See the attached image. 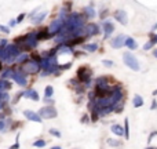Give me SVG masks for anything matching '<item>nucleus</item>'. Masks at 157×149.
<instances>
[{"label":"nucleus","mask_w":157,"mask_h":149,"mask_svg":"<svg viewBox=\"0 0 157 149\" xmlns=\"http://www.w3.org/2000/svg\"><path fill=\"white\" fill-rule=\"evenodd\" d=\"M12 75H14V71H12V69H7V71H6V72L3 73V80H6V79H8V77H12Z\"/></svg>","instance_id":"aec40b11"},{"label":"nucleus","mask_w":157,"mask_h":149,"mask_svg":"<svg viewBox=\"0 0 157 149\" xmlns=\"http://www.w3.org/2000/svg\"><path fill=\"white\" fill-rule=\"evenodd\" d=\"M132 104L135 108H139V106H142L143 105V98L141 97V95H135L132 100Z\"/></svg>","instance_id":"a211bd4d"},{"label":"nucleus","mask_w":157,"mask_h":149,"mask_svg":"<svg viewBox=\"0 0 157 149\" xmlns=\"http://www.w3.org/2000/svg\"><path fill=\"white\" fill-rule=\"evenodd\" d=\"M123 60H124V64L128 66V68H131L132 71H139V62H138V60L135 58V55H132L131 52H124V55H123Z\"/></svg>","instance_id":"f257e3e1"},{"label":"nucleus","mask_w":157,"mask_h":149,"mask_svg":"<svg viewBox=\"0 0 157 149\" xmlns=\"http://www.w3.org/2000/svg\"><path fill=\"white\" fill-rule=\"evenodd\" d=\"M46 15H47V11H43V12L40 14V15L33 17V18H32V22H33V24H40L41 21H43V20L46 18Z\"/></svg>","instance_id":"dca6fc26"},{"label":"nucleus","mask_w":157,"mask_h":149,"mask_svg":"<svg viewBox=\"0 0 157 149\" xmlns=\"http://www.w3.org/2000/svg\"><path fill=\"white\" fill-rule=\"evenodd\" d=\"M26 60H28V55H26V54H20V55L15 58L17 62H25Z\"/></svg>","instance_id":"4be33fe9"},{"label":"nucleus","mask_w":157,"mask_h":149,"mask_svg":"<svg viewBox=\"0 0 157 149\" xmlns=\"http://www.w3.org/2000/svg\"><path fill=\"white\" fill-rule=\"evenodd\" d=\"M85 51H97L98 50V44L97 43H93V44H85L84 46Z\"/></svg>","instance_id":"6ab92c4d"},{"label":"nucleus","mask_w":157,"mask_h":149,"mask_svg":"<svg viewBox=\"0 0 157 149\" xmlns=\"http://www.w3.org/2000/svg\"><path fill=\"white\" fill-rule=\"evenodd\" d=\"M150 108H152V109H156V108H157V102H156V100H154L153 102H152V106H150Z\"/></svg>","instance_id":"e433bc0d"},{"label":"nucleus","mask_w":157,"mask_h":149,"mask_svg":"<svg viewBox=\"0 0 157 149\" xmlns=\"http://www.w3.org/2000/svg\"><path fill=\"white\" fill-rule=\"evenodd\" d=\"M48 36H50V33H48V31H47V28L41 29L40 32H37V33H36L37 41H39V40H43V39H47Z\"/></svg>","instance_id":"ddd939ff"},{"label":"nucleus","mask_w":157,"mask_h":149,"mask_svg":"<svg viewBox=\"0 0 157 149\" xmlns=\"http://www.w3.org/2000/svg\"><path fill=\"white\" fill-rule=\"evenodd\" d=\"M149 149H153V148H149Z\"/></svg>","instance_id":"a18cd8bd"},{"label":"nucleus","mask_w":157,"mask_h":149,"mask_svg":"<svg viewBox=\"0 0 157 149\" xmlns=\"http://www.w3.org/2000/svg\"><path fill=\"white\" fill-rule=\"evenodd\" d=\"M54 94V89H52V86H47L46 87V98H50Z\"/></svg>","instance_id":"412c9836"},{"label":"nucleus","mask_w":157,"mask_h":149,"mask_svg":"<svg viewBox=\"0 0 157 149\" xmlns=\"http://www.w3.org/2000/svg\"><path fill=\"white\" fill-rule=\"evenodd\" d=\"M18 148H20V144H18V141H17L12 146H10V149H18Z\"/></svg>","instance_id":"c9c22d12"},{"label":"nucleus","mask_w":157,"mask_h":149,"mask_svg":"<svg viewBox=\"0 0 157 149\" xmlns=\"http://www.w3.org/2000/svg\"><path fill=\"white\" fill-rule=\"evenodd\" d=\"M108 144L110 146H120L121 145L120 141H113V140H108Z\"/></svg>","instance_id":"bb28decb"},{"label":"nucleus","mask_w":157,"mask_h":149,"mask_svg":"<svg viewBox=\"0 0 157 149\" xmlns=\"http://www.w3.org/2000/svg\"><path fill=\"white\" fill-rule=\"evenodd\" d=\"M124 44H127V47H128V49H131V50H135L138 47L137 43H135V40H134L132 37H125Z\"/></svg>","instance_id":"4468645a"},{"label":"nucleus","mask_w":157,"mask_h":149,"mask_svg":"<svg viewBox=\"0 0 157 149\" xmlns=\"http://www.w3.org/2000/svg\"><path fill=\"white\" fill-rule=\"evenodd\" d=\"M153 95H157V90H154V91H153Z\"/></svg>","instance_id":"79ce46f5"},{"label":"nucleus","mask_w":157,"mask_h":149,"mask_svg":"<svg viewBox=\"0 0 157 149\" xmlns=\"http://www.w3.org/2000/svg\"><path fill=\"white\" fill-rule=\"evenodd\" d=\"M97 120H98V113L93 112V115H91V121H97Z\"/></svg>","instance_id":"2f4dec72"},{"label":"nucleus","mask_w":157,"mask_h":149,"mask_svg":"<svg viewBox=\"0 0 157 149\" xmlns=\"http://www.w3.org/2000/svg\"><path fill=\"white\" fill-rule=\"evenodd\" d=\"M103 29H105V37H108L110 33L113 32V25H112V22L110 21H105L103 22Z\"/></svg>","instance_id":"f8f14e48"},{"label":"nucleus","mask_w":157,"mask_h":149,"mask_svg":"<svg viewBox=\"0 0 157 149\" xmlns=\"http://www.w3.org/2000/svg\"><path fill=\"white\" fill-rule=\"evenodd\" d=\"M6 46H7V40L6 39H0V49H3Z\"/></svg>","instance_id":"7c9ffc66"},{"label":"nucleus","mask_w":157,"mask_h":149,"mask_svg":"<svg viewBox=\"0 0 157 149\" xmlns=\"http://www.w3.org/2000/svg\"><path fill=\"white\" fill-rule=\"evenodd\" d=\"M62 26H64V20H62V18H58V20H55L51 25H50V28L47 29V31H48L50 35H52V33H56V32H58V31H59Z\"/></svg>","instance_id":"39448f33"},{"label":"nucleus","mask_w":157,"mask_h":149,"mask_svg":"<svg viewBox=\"0 0 157 149\" xmlns=\"http://www.w3.org/2000/svg\"><path fill=\"white\" fill-rule=\"evenodd\" d=\"M114 18H116V21H119L121 25H127V22H128L127 12L123 11V10H119V11L114 12Z\"/></svg>","instance_id":"0eeeda50"},{"label":"nucleus","mask_w":157,"mask_h":149,"mask_svg":"<svg viewBox=\"0 0 157 149\" xmlns=\"http://www.w3.org/2000/svg\"><path fill=\"white\" fill-rule=\"evenodd\" d=\"M1 108H3V104H1V102H0V109H1Z\"/></svg>","instance_id":"37998d69"},{"label":"nucleus","mask_w":157,"mask_h":149,"mask_svg":"<svg viewBox=\"0 0 157 149\" xmlns=\"http://www.w3.org/2000/svg\"><path fill=\"white\" fill-rule=\"evenodd\" d=\"M88 116H83V119H81V123H87L88 121V119H87Z\"/></svg>","instance_id":"4c0bfd02"},{"label":"nucleus","mask_w":157,"mask_h":149,"mask_svg":"<svg viewBox=\"0 0 157 149\" xmlns=\"http://www.w3.org/2000/svg\"><path fill=\"white\" fill-rule=\"evenodd\" d=\"M51 149H61V146H54V148H51Z\"/></svg>","instance_id":"a19ab883"},{"label":"nucleus","mask_w":157,"mask_h":149,"mask_svg":"<svg viewBox=\"0 0 157 149\" xmlns=\"http://www.w3.org/2000/svg\"><path fill=\"white\" fill-rule=\"evenodd\" d=\"M24 116L25 117H28L29 120H32V121H36V123H40L41 119L39 117V115L35 112H32V110H25L24 112Z\"/></svg>","instance_id":"9d476101"},{"label":"nucleus","mask_w":157,"mask_h":149,"mask_svg":"<svg viewBox=\"0 0 157 149\" xmlns=\"http://www.w3.org/2000/svg\"><path fill=\"white\" fill-rule=\"evenodd\" d=\"M12 79L17 81V84L26 86V77H25V75L22 72H14V75H12Z\"/></svg>","instance_id":"1a4fd4ad"},{"label":"nucleus","mask_w":157,"mask_h":149,"mask_svg":"<svg viewBox=\"0 0 157 149\" xmlns=\"http://www.w3.org/2000/svg\"><path fill=\"white\" fill-rule=\"evenodd\" d=\"M0 31L4 33H10V29H8L7 26H4V25H0Z\"/></svg>","instance_id":"c756f323"},{"label":"nucleus","mask_w":157,"mask_h":149,"mask_svg":"<svg viewBox=\"0 0 157 149\" xmlns=\"http://www.w3.org/2000/svg\"><path fill=\"white\" fill-rule=\"evenodd\" d=\"M24 18H25V14H20L15 22H17V24H20V22H22V20H24Z\"/></svg>","instance_id":"473e14b6"},{"label":"nucleus","mask_w":157,"mask_h":149,"mask_svg":"<svg viewBox=\"0 0 157 149\" xmlns=\"http://www.w3.org/2000/svg\"><path fill=\"white\" fill-rule=\"evenodd\" d=\"M124 135L127 137V140L130 138V130H128V119H125V123H124Z\"/></svg>","instance_id":"5701e85b"},{"label":"nucleus","mask_w":157,"mask_h":149,"mask_svg":"<svg viewBox=\"0 0 157 149\" xmlns=\"http://www.w3.org/2000/svg\"><path fill=\"white\" fill-rule=\"evenodd\" d=\"M152 46H154L157 43V35H154V33H150V41H149Z\"/></svg>","instance_id":"a878e982"},{"label":"nucleus","mask_w":157,"mask_h":149,"mask_svg":"<svg viewBox=\"0 0 157 149\" xmlns=\"http://www.w3.org/2000/svg\"><path fill=\"white\" fill-rule=\"evenodd\" d=\"M84 14L87 15V18H94L95 17V11H94V8L91 7V6H87V7H84Z\"/></svg>","instance_id":"2eb2a0df"},{"label":"nucleus","mask_w":157,"mask_h":149,"mask_svg":"<svg viewBox=\"0 0 157 149\" xmlns=\"http://www.w3.org/2000/svg\"><path fill=\"white\" fill-rule=\"evenodd\" d=\"M33 145L36 146V148H43V146L46 145V141H43V140H39V141H35V142H33Z\"/></svg>","instance_id":"393cba45"},{"label":"nucleus","mask_w":157,"mask_h":149,"mask_svg":"<svg viewBox=\"0 0 157 149\" xmlns=\"http://www.w3.org/2000/svg\"><path fill=\"white\" fill-rule=\"evenodd\" d=\"M124 41H125L124 35H119V36H116L114 39H112L110 44H112V47H114V49H120V47L124 46Z\"/></svg>","instance_id":"423d86ee"},{"label":"nucleus","mask_w":157,"mask_h":149,"mask_svg":"<svg viewBox=\"0 0 157 149\" xmlns=\"http://www.w3.org/2000/svg\"><path fill=\"white\" fill-rule=\"evenodd\" d=\"M98 32H99V29H98V25H95V24H90V25H87L85 28H83V33H85L87 36L97 35Z\"/></svg>","instance_id":"6e6552de"},{"label":"nucleus","mask_w":157,"mask_h":149,"mask_svg":"<svg viewBox=\"0 0 157 149\" xmlns=\"http://www.w3.org/2000/svg\"><path fill=\"white\" fill-rule=\"evenodd\" d=\"M22 95L26 98H30L33 101H39V94L35 91V90H26L25 93H22Z\"/></svg>","instance_id":"9b49d317"},{"label":"nucleus","mask_w":157,"mask_h":149,"mask_svg":"<svg viewBox=\"0 0 157 149\" xmlns=\"http://www.w3.org/2000/svg\"><path fill=\"white\" fill-rule=\"evenodd\" d=\"M90 77H91V69L88 66H81L77 71V79L81 83H85L87 86H90Z\"/></svg>","instance_id":"f03ea898"},{"label":"nucleus","mask_w":157,"mask_h":149,"mask_svg":"<svg viewBox=\"0 0 157 149\" xmlns=\"http://www.w3.org/2000/svg\"><path fill=\"white\" fill-rule=\"evenodd\" d=\"M39 117H44V119H54V117H56V115H58V112H56V109L54 108V106H44V108H41L40 110H39Z\"/></svg>","instance_id":"7ed1b4c3"},{"label":"nucleus","mask_w":157,"mask_h":149,"mask_svg":"<svg viewBox=\"0 0 157 149\" xmlns=\"http://www.w3.org/2000/svg\"><path fill=\"white\" fill-rule=\"evenodd\" d=\"M154 55H156V57H157V50H156V51H154Z\"/></svg>","instance_id":"c03bdc74"},{"label":"nucleus","mask_w":157,"mask_h":149,"mask_svg":"<svg viewBox=\"0 0 157 149\" xmlns=\"http://www.w3.org/2000/svg\"><path fill=\"white\" fill-rule=\"evenodd\" d=\"M3 69V64H1V61H0V71Z\"/></svg>","instance_id":"ea45409f"},{"label":"nucleus","mask_w":157,"mask_h":149,"mask_svg":"<svg viewBox=\"0 0 157 149\" xmlns=\"http://www.w3.org/2000/svg\"><path fill=\"white\" fill-rule=\"evenodd\" d=\"M17 24V22H15V21H14V20H12V21H10V26H14V25H15Z\"/></svg>","instance_id":"58836bf2"},{"label":"nucleus","mask_w":157,"mask_h":149,"mask_svg":"<svg viewBox=\"0 0 157 149\" xmlns=\"http://www.w3.org/2000/svg\"><path fill=\"white\" fill-rule=\"evenodd\" d=\"M103 65H106V66H109V68H110V66H112V61H109V60H106V61H103Z\"/></svg>","instance_id":"f704fd0d"},{"label":"nucleus","mask_w":157,"mask_h":149,"mask_svg":"<svg viewBox=\"0 0 157 149\" xmlns=\"http://www.w3.org/2000/svg\"><path fill=\"white\" fill-rule=\"evenodd\" d=\"M83 41V39L81 37H75L72 41H69L68 43V46H75V44H79V43H81Z\"/></svg>","instance_id":"b1692460"},{"label":"nucleus","mask_w":157,"mask_h":149,"mask_svg":"<svg viewBox=\"0 0 157 149\" xmlns=\"http://www.w3.org/2000/svg\"><path fill=\"white\" fill-rule=\"evenodd\" d=\"M112 133H114L116 135H124V130H123L121 126L114 124V126H112Z\"/></svg>","instance_id":"f3484780"},{"label":"nucleus","mask_w":157,"mask_h":149,"mask_svg":"<svg viewBox=\"0 0 157 149\" xmlns=\"http://www.w3.org/2000/svg\"><path fill=\"white\" fill-rule=\"evenodd\" d=\"M50 134L55 135V137H61V133H59V131H56V130H54V129H50Z\"/></svg>","instance_id":"cd10ccee"},{"label":"nucleus","mask_w":157,"mask_h":149,"mask_svg":"<svg viewBox=\"0 0 157 149\" xmlns=\"http://www.w3.org/2000/svg\"><path fill=\"white\" fill-rule=\"evenodd\" d=\"M22 71H24L25 73H29V75H35V73H37L39 71H40V66H39V64H36V62L29 61V62H25V64H24ZM25 73H24V75H25Z\"/></svg>","instance_id":"20e7f679"},{"label":"nucleus","mask_w":157,"mask_h":149,"mask_svg":"<svg viewBox=\"0 0 157 149\" xmlns=\"http://www.w3.org/2000/svg\"><path fill=\"white\" fill-rule=\"evenodd\" d=\"M59 51L64 54V52H72V49H69V47H61Z\"/></svg>","instance_id":"c85d7f7f"},{"label":"nucleus","mask_w":157,"mask_h":149,"mask_svg":"<svg viewBox=\"0 0 157 149\" xmlns=\"http://www.w3.org/2000/svg\"><path fill=\"white\" fill-rule=\"evenodd\" d=\"M4 129H6V123H4V120H0V131H3Z\"/></svg>","instance_id":"72a5a7b5"}]
</instances>
